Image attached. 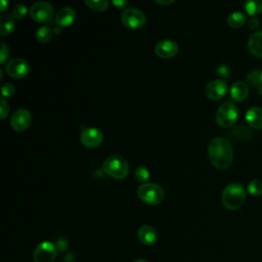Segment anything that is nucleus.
I'll return each mask as SVG.
<instances>
[{
	"label": "nucleus",
	"mask_w": 262,
	"mask_h": 262,
	"mask_svg": "<svg viewBox=\"0 0 262 262\" xmlns=\"http://www.w3.org/2000/svg\"><path fill=\"white\" fill-rule=\"evenodd\" d=\"M208 157L211 164L220 170L231 166L234 158L231 143L225 137H215L208 145Z\"/></svg>",
	"instance_id": "obj_1"
},
{
	"label": "nucleus",
	"mask_w": 262,
	"mask_h": 262,
	"mask_svg": "<svg viewBox=\"0 0 262 262\" xmlns=\"http://www.w3.org/2000/svg\"><path fill=\"white\" fill-rule=\"evenodd\" d=\"M221 200L228 210H237L245 204L246 190L239 183H229L223 188Z\"/></svg>",
	"instance_id": "obj_2"
},
{
	"label": "nucleus",
	"mask_w": 262,
	"mask_h": 262,
	"mask_svg": "<svg viewBox=\"0 0 262 262\" xmlns=\"http://www.w3.org/2000/svg\"><path fill=\"white\" fill-rule=\"evenodd\" d=\"M103 171L112 178L122 180L128 176L129 166L127 161L120 155H112L102 164Z\"/></svg>",
	"instance_id": "obj_3"
},
{
	"label": "nucleus",
	"mask_w": 262,
	"mask_h": 262,
	"mask_svg": "<svg viewBox=\"0 0 262 262\" xmlns=\"http://www.w3.org/2000/svg\"><path fill=\"white\" fill-rule=\"evenodd\" d=\"M137 195L138 198L147 205H159L165 199V191L157 183L146 182L142 183L137 187Z\"/></svg>",
	"instance_id": "obj_4"
},
{
	"label": "nucleus",
	"mask_w": 262,
	"mask_h": 262,
	"mask_svg": "<svg viewBox=\"0 0 262 262\" xmlns=\"http://www.w3.org/2000/svg\"><path fill=\"white\" fill-rule=\"evenodd\" d=\"M238 118V108L231 101L223 102L216 113V122L222 128H229L234 125Z\"/></svg>",
	"instance_id": "obj_5"
},
{
	"label": "nucleus",
	"mask_w": 262,
	"mask_h": 262,
	"mask_svg": "<svg viewBox=\"0 0 262 262\" xmlns=\"http://www.w3.org/2000/svg\"><path fill=\"white\" fill-rule=\"evenodd\" d=\"M30 16L39 24L52 25L54 18V10L50 3L39 1L34 3L30 8Z\"/></svg>",
	"instance_id": "obj_6"
},
{
	"label": "nucleus",
	"mask_w": 262,
	"mask_h": 262,
	"mask_svg": "<svg viewBox=\"0 0 262 262\" xmlns=\"http://www.w3.org/2000/svg\"><path fill=\"white\" fill-rule=\"evenodd\" d=\"M122 24L129 29H140L145 25V14L138 8L128 7L125 8L121 14Z\"/></svg>",
	"instance_id": "obj_7"
},
{
	"label": "nucleus",
	"mask_w": 262,
	"mask_h": 262,
	"mask_svg": "<svg viewBox=\"0 0 262 262\" xmlns=\"http://www.w3.org/2000/svg\"><path fill=\"white\" fill-rule=\"evenodd\" d=\"M56 256V247L48 241L41 242L35 249L34 262H54Z\"/></svg>",
	"instance_id": "obj_8"
},
{
	"label": "nucleus",
	"mask_w": 262,
	"mask_h": 262,
	"mask_svg": "<svg viewBox=\"0 0 262 262\" xmlns=\"http://www.w3.org/2000/svg\"><path fill=\"white\" fill-rule=\"evenodd\" d=\"M5 72L8 76L14 79H23L28 76L30 72V66L27 60L15 57L10 59L5 66Z\"/></svg>",
	"instance_id": "obj_9"
},
{
	"label": "nucleus",
	"mask_w": 262,
	"mask_h": 262,
	"mask_svg": "<svg viewBox=\"0 0 262 262\" xmlns=\"http://www.w3.org/2000/svg\"><path fill=\"white\" fill-rule=\"evenodd\" d=\"M32 114L26 108L16 110L10 118V126L16 132L27 130L32 123Z\"/></svg>",
	"instance_id": "obj_10"
},
{
	"label": "nucleus",
	"mask_w": 262,
	"mask_h": 262,
	"mask_svg": "<svg viewBox=\"0 0 262 262\" xmlns=\"http://www.w3.org/2000/svg\"><path fill=\"white\" fill-rule=\"evenodd\" d=\"M103 140V135L101 131L94 127L84 128L80 133L81 143L88 148H94L101 144Z\"/></svg>",
	"instance_id": "obj_11"
},
{
	"label": "nucleus",
	"mask_w": 262,
	"mask_h": 262,
	"mask_svg": "<svg viewBox=\"0 0 262 262\" xmlns=\"http://www.w3.org/2000/svg\"><path fill=\"white\" fill-rule=\"evenodd\" d=\"M227 92V84L224 80L216 79L210 81L205 88L206 96L211 100L221 99Z\"/></svg>",
	"instance_id": "obj_12"
},
{
	"label": "nucleus",
	"mask_w": 262,
	"mask_h": 262,
	"mask_svg": "<svg viewBox=\"0 0 262 262\" xmlns=\"http://www.w3.org/2000/svg\"><path fill=\"white\" fill-rule=\"evenodd\" d=\"M179 51L178 44L170 39L159 41L155 46V53L161 58H172Z\"/></svg>",
	"instance_id": "obj_13"
},
{
	"label": "nucleus",
	"mask_w": 262,
	"mask_h": 262,
	"mask_svg": "<svg viewBox=\"0 0 262 262\" xmlns=\"http://www.w3.org/2000/svg\"><path fill=\"white\" fill-rule=\"evenodd\" d=\"M76 19V11L70 6H63L57 10L54 16L55 24L60 27H70Z\"/></svg>",
	"instance_id": "obj_14"
},
{
	"label": "nucleus",
	"mask_w": 262,
	"mask_h": 262,
	"mask_svg": "<svg viewBox=\"0 0 262 262\" xmlns=\"http://www.w3.org/2000/svg\"><path fill=\"white\" fill-rule=\"evenodd\" d=\"M137 236L140 243L145 246H150L156 243L158 238V234L156 229L150 225H142L137 230Z\"/></svg>",
	"instance_id": "obj_15"
},
{
	"label": "nucleus",
	"mask_w": 262,
	"mask_h": 262,
	"mask_svg": "<svg viewBox=\"0 0 262 262\" xmlns=\"http://www.w3.org/2000/svg\"><path fill=\"white\" fill-rule=\"evenodd\" d=\"M245 119L250 127L254 129H262V107L252 106L245 115Z\"/></svg>",
	"instance_id": "obj_16"
},
{
	"label": "nucleus",
	"mask_w": 262,
	"mask_h": 262,
	"mask_svg": "<svg viewBox=\"0 0 262 262\" xmlns=\"http://www.w3.org/2000/svg\"><path fill=\"white\" fill-rule=\"evenodd\" d=\"M229 92H230V97L234 101L242 102L249 95V87H248V85L245 82L236 81L230 87V91Z\"/></svg>",
	"instance_id": "obj_17"
},
{
	"label": "nucleus",
	"mask_w": 262,
	"mask_h": 262,
	"mask_svg": "<svg viewBox=\"0 0 262 262\" xmlns=\"http://www.w3.org/2000/svg\"><path fill=\"white\" fill-rule=\"evenodd\" d=\"M249 51L258 57H262V31L253 33L248 40Z\"/></svg>",
	"instance_id": "obj_18"
},
{
	"label": "nucleus",
	"mask_w": 262,
	"mask_h": 262,
	"mask_svg": "<svg viewBox=\"0 0 262 262\" xmlns=\"http://www.w3.org/2000/svg\"><path fill=\"white\" fill-rule=\"evenodd\" d=\"M247 82L262 94V70H252L247 74Z\"/></svg>",
	"instance_id": "obj_19"
},
{
	"label": "nucleus",
	"mask_w": 262,
	"mask_h": 262,
	"mask_svg": "<svg viewBox=\"0 0 262 262\" xmlns=\"http://www.w3.org/2000/svg\"><path fill=\"white\" fill-rule=\"evenodd\" d=\"M15 28L14 17L10 14H4L0 18V35L7 36L13 32Z\"/></svg>",
	"instance_id": "obj_20"
},
{
	"label": "nucleus",
	"mask_w": 262,
	"mask_h": 262,
	"mask_svg": "<svg viewBox=\"0 0 262 262\" xmlns=\"http://www.w3.org/2000/svg\"><path fill=\"white\" fill-rule=\"evenodd\" d=\"M246 12L251 16H256L262 12V0H248L244 3Z\"/></svg>",
	"instance_id": "obj_21"
},
{
	"label": "nucleus",
	"mask_w": 262,
	"mask_h": 262,
	"mask_svg": "<svg viewBox=\"0 0 262 262\" xmlns=\"http://www.w3.org/2000/svg\"><path fill=\"white\" fill-rule=\"evenodd\" d=\"M245 23H246V16L242 11H234L230 13L227 17V24L229 25V27L234 29L243 27Z\"/></svg>",
	"instance_id": "obj_22"
},
{
	"label": "nucleus",
	"mask_w": 262,
	"mask_h": 262,
	"mask_svg": "<svg viewBox=\"0 0 262 262\" xmlns=\"http://www.w3.org/2000/svg\"><path fill=\"white\" fill-rule=\"evenodd\" d=\"M53 30L49 26H41L36 32V39L39 43H47L51 40Z\"/></svg>",
	"instance_id": "obj_23"
},
{
	"label": "nucleus",
	"mask_w": 262,
	"mask_h": 262,
	"mask_svg": "<svg viewBox=\"0 0 262 262\" xmlns=\"http://www.w3.org/2000/svg\"><path fill=\"white\" fill-rule=\"evenodd\" d=\"M85 4L94 11H104L108 7L106 0H85Z\"/></svg>",
	"instance_id": "obj_24"
},
{
	"label": "nucleus",
	"mask_w": 262,
	"mask_h": 262,
	"mask_svg": "<svg viewBox=\"0 0 262 262\" xmlns=\"http://www.w3.org/2000/svg\"><path fill=\"white\" fill-rule=\"evenodd\" d=\"M248 191L255 196L262 194V180L253 179L248 183Z\"/></svg>",
	"instance_id": "obj_25"
},
{
	"label": "nucleus",
	"mask_w": 262,
	"mask_h": 262,
	"mask_svg": "<svg viewBox=\"0 0 262 262\" xmlns=\"http://www.w3.org/2000/svg\"><path fill=\"white\" fill-rule=\"evenodd\" d=\"M134 175H135V178H136L137 181L142 182V183H146L148 178H149V171L144 166H138L135 169Z\"/></svg>",
	"instance_id": "obj_26"
},
{
	"label": "nucleus",
	"mask_w": 262,
	"mask_h": 262,
	"mask_svg": "<svg viewBox=\"0 0 262 262\" xmlns=\"http://www.w3.org/2000/svg\"><path fill=\"white\" fill-rule=\"evenodd\" d=\"M28 8L25 4H16L12 9V16L16 19H21L26 16Z\"/></svg>",
	"instance_id": "obj_27"
},
{
	"label": "nucleus",
	"mask_w": 262,
	"mask_h": 262,
	"mask_svg": "<svg viewBox=\"0 0 262 262\" xmlns=\"http://www.w3.org/2000/svg\"><path fill=\"white\" fill-rule=\"evenodd\" d=\"M15 92V88L12 84L10 83H5L2 88H1V93H2V97L6 98V97H11Z\"/></svg>",
	"instance_id": "obj_28"
},
{
	"label": "nucleus",
	"mask_w": 262,
	"mask_h": 262,
	"mask_svg": "<svg viewBox=\"0 0 262 262\" xmlns=\"http://www.w3.org/2000/svg\"><path fill=\"white\" fill-rule=\"evenodd\" d=\"M9 56V48L8 46L3 42L1 41V50H0V62L3 64L6 59L8 58Z\"/></svg>",
	"instance_id": "obj_29"
},
{
	"label": "nucleus",
	"mask_w": 262,
	"mask_h": 262,
	"mask_svg": "<svg viewBox=\"0 0 262 262\" xmlns=\"http://www.w3.org/2000/svg\"><path fill=\"white\" fill-rule=\"evenodd\" d=\"M9 113V105L8 102L5 100V98H1V106H0V119L3 120L6 118V116Z\"/></svg>",
	"instance_id": "obj_30"
},
{
	"label": "nucleus",
	"mask_w": 262,
	"mask_h": 262,
	"mask_svg": "<svg viewBox=\"0 0 262 262\" xmlns=\"http://www.w3.org/2000/svg\"><path fill=\"white\" fill-rule=\"evenodd\" d=\"M260 25V20L257 16H251L249 19H248V27L251 29V30H255L259 27Z\"/></svg>",
	"instance_id": "obj_31"
},
{
	"label": "nucleus",
	"mask_w": 262,
	"mask_h": 262,
	"mask_svg": "<svg viewBox=\"0 0 262 262\" xmlns=\"http://www.w3.org/2000/svg\"><path fill=\"white\" fill-rule=\"evenodd\" d=\"M217 73H218L221 77H223V78H227V77L229 76V69L227 68V66H225V64H221V66H219V67H218V69H217Z\"/></svg>",
	"instance_id": "obj_32"
},
{
	"label": "nucleus",
	"mask_w": 262,
	"mask_h": 262,
	"mask_svg": "<svg viewBox=\"0 0 262 262\" xmlns=\"http://www.w3.org/2000/svg\"><path fill=\"white\" fill-rule=\"evenodd\" d=\"M112 3L118 8H125L128 4V2L126 0H113Z\"/></svg>",
	"instance_id": "obj_33"
},
{
	"label": "nucleus",
	"mask_w": 262,
	"mask_h": 262,
	"mask_svg": "<svg viewBox=\"0 0 262 262\" xmlns=\"http://www.w3.org/2000/svg\"><path fill=\"white\" fill-rule=\"evenodd\" d=\"M155 3L161 4V5H169L174 3V0H168V1H163V0H155Z\"/></svg>",
	"instance_id": "obj_34"
},
{
	"label": "nucleus",
	"mask_w": 262,
	"mask_h": 262,
	"mask_svg": "<svg viewBox=\"0 0 262 262\" xmlns=\"http://www.w3.org/2000/svg\"><path fill=\"white\" fill-rule=\"evenodd\" d=\"M9 5V3L7 2V1H5V0H1V6H0V11L1 12H3L5 9H6V7Z\"/></svg>",
	"instance_id": "obj_35"
},
{
	"label": "nucleus",
	"mask_w": 262,
	"mask_h": 262,
	"mask_svg": "<svg viewBox=\"0 0 262 262\" xmlns=\"http://www.w3.org/2000/svg\"><path fill=\"white\" fill-rule=\"evenodd\" d=\"M133 262H148V261L145 260V259H136V260H134Z\"/></svg>",
	"instance_id": "obj_36"
}]
</instances>
